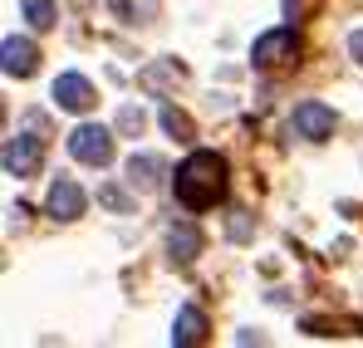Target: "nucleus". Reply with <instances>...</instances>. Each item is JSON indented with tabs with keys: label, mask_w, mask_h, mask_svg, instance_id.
<instances>
[{
	"label": "nucleus",
	"mask_w": 363,
	"mask_h": 348,
	"mask_svg": "<svg viewBox=\"0 0 363 348\" xmlns=\"http://www.w3.org/2000/svg\"><path fill=\"white\" fill-rule=\"evenodd\" d=\"M99 196H104V206H113V211H128V196H123L118 186H104Z\"/></svg>",
	"instance_id": "obj_14"
},
{
	"label": "nucleus",
	"mask_w": 363,
	"mask_h": 348,
	"mask_svg": "<svg viewBox=\"0 0 363 348\" xmlns=\"http://www.w3.org/2000/svg\"><path fill=\"white\" fill-rule=\"evenodd\" d=\"M167 250H172L177 265H191V260L201 255V231H196V226H172V231H167Z\"/></svg>",
	"instance_id": "obj_11"
},
{
	"label": "nucleus",
	"mask_w": 363,
	"mask_h": 348,
	"mask_svg": "<svg viewBox=\"0 0 363 348\" xmlns=\"http://www.w3.org/2000/svg\"><path fill=\"white\" fill-rule=\"evenodd\" d=\"M0 162H5V172H10V176H35V172H40V162H45V152H40V142H35V137L15 133V137H5Z\"/></svg>",
	"instance_id": "obj_5"
},
{
	"label": "nucleus",
	"mask_w": 363,
	"mask_h": 348,
	"mask_svg": "<svg viewBox=\"0 0 363 348\" xmlns=\"http://www.w3.org/2000/svg\"><path fill=\"white\" fill-rule=\"evenodd\" d=\"M55 103L69 108V113H89L94 108V84L84 74H60L55 79Z\"/></svg>",
	"instance_id": "obj_8"
},
{
	"label": "nucleus",
	"mask_w": 363,
	"mask_h": 348,
	"mask_svg": "<svg viewBox=\"0 0 363 348\" xmlns=\"http://www.w3.org/2000/svg\"><path fill=\"white\" fill-rule=\"evenodd\" d=\"M20 5H25V20H30L35 30H50V25H55V5H50V0H20Z\"/></svg>",
	"instance_id": "obj_13"
},
{
	"label": "nucleus",
	"mask_w": 363,
	"mask_h": 348,
	"mask_svg": "<svg viewBox=\"0 0 363 348\" xmlns=\"http://www.w3.org/2000/svg\"><path fill=\"white\" fill-rule=\"evenodd\" d=\"M0 64H5L10 79H30V74L40 69V50H35V40L5 35V45H0Z\"/></svg>",
	"instance_id": "obj_7"
},
{
	"label": "nucleus",
	"mask_w": 363,
	"mask_h": 348,
	"mask_svg": "<svg viewBox=\"0 0 363 348\" xmlns=\"http://www.w3.org/2000/svg\"><path fill=\"white\" fill-rule=\"evenodd\" d=\"M118 123H123V128H143V113H138V108H123Z\"/></svg>",
	"instance_id": "obj_16"
},
{
	"label": "nucleus",
	"mask_w": 363,
	"mask_h": 348,
	"mask_svg": "<svg viewBox=\"0 0 363 348\" xmlns=\"http://www.w3.org/2000/svg\"><path fill=\"white\" fill-rule=\"evenodd\" d=\"M162 128H167L172 137H196V128H191V118L182 113V108H172V103H162Z\"/></svg>",
	"instance_id": "obj_12"
},
{
	"label": "nucleus",
	"mask_w": 363,
	"mask_h": 348,
	"mask_svg": "<svg viewBox=\"0 0 363 348\" xmlns=\"http://www.w3.org/2000/svg\"><path fill=\"white\" fill-rule=\"evenodd\" d=\"M349 55L363 64V30H354V35H349Z\"/></svg>",
	"instance_id": "obj_15"
},
{
	"label": "nucleus",
	"mask_w": 363,
	"mask_h": 348,
	"mask_svg": "<svg viewBox=\"0 0 363 348\" xmlns=\"http://www.w3.org/2000/svg\"><path fill=\"white\" fill-rule=\"evenodd\" d=\"M334 108L329 103H319V99H309V103H300L295 108V118H290V128L300 133L304 142H324V137H334Z\"/></svg>",
	"instance_id": "obj_4"
},
{
	"label": "nucleus",
	"mask_w": 363,
	"mask_h": 348,
	"mask_svg": "<svg viewBox=\"0 0 363 348\" xmlns=\"http://www.w3.org/2000/svg\"><path fill=\"white\" fill-rule=\"evenodd\" d=\"M300 55V35L285 25V30H265L255 45H250V59L260 64V69H275V64H285V59Z\"/></svg>",
	"instance_id": "obj_3"
},
{
	"label": "nucleus",
	"mask_w": 363,
	"mask_h": 348,
	"mask_svg": "<svg viewBox=\"0 0 363 348\" xmlns=\"http://www.w3.org/2000/svg\"><path fill=\"white\" fill-rule=\"evenodd\" d=\"M172 191H177V201L186 206V211H206V206H216V201L226 196V157L196 147V152L177 167Z\"/></svg>",
	"instance_id": "obj_1"
},
{
	"label": "nucleus",
	"mask_w": 363,
	"mask_h": 348,
	"mask_svg": "<svg viewBox=\"0 0 363 348\" xmlns=\"http://www.w3.org/2000/svg\"><path fill=\"white\" fill-rule=\"evenodd\" d=\"M157 176H162V157H152V152H133V157H128V181H133L138 191H152Z\"/></svg>",
	"instance_id": "obj_10"
},
{
	"label": "nucleus",
	"mask_w": 363,
	"mask_h": 348,
	"mask_svg": "<svg viewBox=\"0 0 363 348\" xmlns=\"http://www.w3.org/2000/svg\"><path fill=\"white\" fill-rule=\"evenodd\" d=\"M206 339V314L196 304H182L177 309V324H172V344L177 348H196Z\"/></svg>",
	"instance_id": "obj_9"
},
{
	"label": "nucleus",
	"mask_w": 363,
	"mask_h": 348,
	"mask_svg": "<svg viewBox=\"0 0 363 348\" xmlns=\"http://www.w3.org/2000/svg\"><path fill=\"white\" fill-rule=\"evenodd\" d=\"M45 206H50V216H55V221H79V216H84V206H89V196H84V186H79V181L60 176V181L50 186Z\"/></svg>",
	"instance_id": "obj_6"
},
{
	"label": "nucleus",
	"mask_w": 363,
	"mask_h": 348,
	"mask_svg": "<svg viewBox=\"0 0 363 348\" xmlns=\"http://www.w3.org/2000/svg\"><path fill=\"white\" fill-rule=\"evenodd\" d=\"M69 152H74L79 162H89V167H108V162H113V133H108L104 123H79V128L69 133Z\"/></svg>",
	"instance_id": "obj_2"
}]
</instances>
